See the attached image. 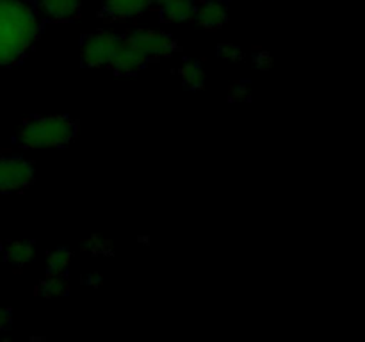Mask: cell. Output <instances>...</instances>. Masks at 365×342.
Returning a JSON list of instances; mask_svg holds the SVG:
<instances>
[{
  "mask_svg": "<svg viewBox=\"0 0 365 342\" xmlns=\"http://www.w3.org/2000/svg\"><path fill=\"white\" fill-rule=\"evenodd\" d=\"M128 43L135 46L146 59H159V57H170L177 52L178 45L175 38H171L168 32L153 31V28H138L132 34H128Z\"/></svg>",
  "mask_w": 365,
  "mask_h": 342,
  "instance_id": "5",
  "label": "cell"
},
{
  "mask_svg": "<svg viewBox=\"0 0 365 342\" xmlns=\"http://www.w3.org/2000/svg\"><path fill=\"white\" fill-rule=\"evenodd\" d=\"M196 21L207 31L221 27L228 21V7L227 4L217 2V0H205L200 6H196L195 13Z\"/></svg>",
  "mask_w": 365,
  "mask_h": 342,
  "instance_id": "8",
  "label": "cell"
},
{
  "mask_svg": "<svg viewBox=\"0 0 365 342\" xmlns=\"http://www.w3.org/2000/svg\"><path fill=\"white\" fill-rule=\"evenodd\" d=\"M4 256H6V262L13 266H25L34 256V244L31 241H13L4 252Z\"/></svg>",
  "mask_w": 365,
  "mask_h": 342,
  "instance_id": "11",
  "label": "cell"
},
{
  "mask_svg": "<svg viewBox=\"0 0 365 342\" xmlns=\"http://www.w3.org/2000/svg\"><path fill=\"white\" fill-rule=\"evenodd\" d=\"M146 57L135 48L132 43H128L127 39H121L120 46H118L116 53L113 57V63H110V68H113L116 73L121 75H130L135 73V71L141 70L146 64Z\"/></svg>",
  "mask_w": 365,
  "mask_h": 342,
  "instance_id": "6",
  "label": "cell"
},
{
  "mask_svg": "<svg viewBox=\"0 0 365 342\" xmlns=\"http://www.w3.org/2000/svg\"><path fill=\"white\" fill-rule=\"evenodd\" d=\"M178 73H180L182 81H184V84L187 86V88H191V89L203 88L205 75H203L202 66H200L198 63H195V61H187V63L182 64L180 70H178Z\"/></svg>",
  "mask_w": 365,
  "mask_h": 342,
  "instance_id": "13",
  "label": "cell"
},
{
  "mask_svg": "<svg viewBox=\"0 0 365 342\" xmlns=\"http://www.w3.org/2000/svg\"><path fill=\"white\" fill-rule=\"evenodd\" d=\"M168 0H152V4H155V6H163V4H166Z\"/></svg>",
  "mask_w": 365,
  "mask_h": 342,
  "instance_id": "21",
  "label": "cell"
},
{
  "mask_svg": "<svg viewBox=\"0 0 365 342\" xmlns=\"http://www.w3.org/2000/svg\"><path fill=\"white\" fill-rule=\"evenodd\" d=\"M34 180L31 160L18 155L0 157V192H16L29 187Z\"/></svg>",
  "mask_w": 365,
  "mask_h": 342,
  "instance_id": "4",
  "label": "cell"
},
{
  "mask_svg": "<svg viewBox=\"0 0 365 342\" xmlns=\"http://www.w3.org/2000/svg\"><path fill=\"white\" fill-rule=\"evenodd\" d=\"M152 0H103V14L109 20H128L145 13Z\"/></svg>",
  "mask_w": 365,
  "mask_h": 342,
  "instance_id": "7",
  "label": "cell"
},
{
  "mask_svg": "<svg viewBox=\"0 0 365 342\" xmlns=\"http://www.w3.org/2000/svg\"><path fill=\"white\" fill-rule=\"evenodd\" d=\"M39 36V18L24 0H0V66L20 63Z\"/></svg>",
  "mask_w": 365,
  "mask_h": 342,
  "instance_id": "1",
  "label": "cell"
},
{
  "mask_svg": "<svg viewBox=\"0 0 365 342\" xmlns=\"http://www.w3.org/2000/svg\"><path fill=\"white\" fill-rule=\"evenodd\" d=\"M195 0H168L160 6V18L166 24H184L195 18Z\"/></svg>",
  "mask_w": 365,
  "mask_h": 342,
  "instance_id": "10",
  "label": "cell"
},
{
  "mask_svg": "<svg viewBox=\"0 0 365 342\" xmlns=\"http://www.w3.org/2000/svg\"><path fill=\"white\" fill-rule=\"evenodd\" d=\"M121 36L110 31L89 34L82 43V63L89 68H110L113 57L121 43Z\"/></svg>",
  "mask_w": 365,
  "mask_h": 342,
  "instance_id": "3",
  "label": "cell"
},
{
  "mask_svg": "<svg viewBox=\"0 0 365 342\" xmlns=\"http://www.w3.org/2000/svg\"><path fill=\"white\" fill-rule=\"evenodd\" d=\"M71 262V252L68 248H57L46 256V271L48 274H64Z\"/></svg>",
  "mask_w": 365,
  "mask_h": 342,
  "instance_id": "14",
  "label": "cell"
},
{
  "mask_svg": "<svg viewBox=\"0 0 365 342\" xmlns=\"http://www.w3.org/2000/svg\"><path fill=\"white\" fill-rule=\"evenodd\" d=\"M220 56L223 57V59H228V61H242V59H245V52L241 50V46L232 45V43L220 46Z\"/></svg>",
  "mask_w": 365,
  "mask_h": 342,
  "instance_id": "16",
  "label": "cell"
},
{
  "mask_svg": "<svg viewBox=\"0 0 365 342\" xmlns=\"http://www.w3.org/2000/svg\"><path fill=\"white\" fill-rule=\"evenodd\" d=\"M13 324V312L9 309H0V331H7Z\"/></svg>",
  "mask_w": 365,
  "mask_h": 342,
  "instance_id": "19",
  "label": "cell"
},
{
  "mask_svg": "<svg viewBox=\"0 0 365 342\" xmlns=\"http://www.w3.org/2000/svg\"><path fill=\"white\" fill-rule=\"evenodd\" d=\"M88 284L93 285V287H98V285L102 284V276H100L98 273L89 274V276H88Z\"/></svg>",
  "mask_w": 365,
  "mask_h": 342,
  "instance_id": "20",
  "label": "cell"
},
{
  "mask_svg": "<svg viewBox=\"0 0 365 342\" xmlns=\"http://www.w3.org/2000/svg\"><path fill=\"white\" fill-rule=\"evenodd\" d=\"M68 291H70V281L64 278V274H48L39 284L36 292L43 298H56V296H64Z\"/></svg>",
  "mask_w": 365,
  "mask_h": 342,
  "instance_id": "12",
  "label": "cell"
},
{
  "mask_svg": "<svg viewBox=\"0 0 365 342\" xmlns=\"http://www.w3.org/2000/svg\"><path fill=\"white\" fill-rule=\"evenodd\" d=\"M255 64L260 70H267V68H271V64H273V57H271L269 52H259L255 56Z\"/></svg>",
  "mask_w": 365,
  "mask_h": 342,
  "instance_id": "18",
  "label": "cell"
},
{
  "mask_svg": "<svg viewBox=\"0 0 365 342\" xmlns=\"http://www.w3.org/2000/svg\"><path fill=\"white\" fill-rule=\"evenodd\" d=\"M250 98V91L245 84H237L234 86L230 93V100L232 102H246Z\"/></svg>",
  "mask_w": 365,
  "mask_h": 342,
  "instance_id": "17",
  "label": "cell"
},
{
  "mask_svg": "<svg viewBox=\"0 0 365 342\" xmlns=\"http://www.w3.org/2000/svg\"><path fill=\"white\" fill-rule=\"evenodd\" d=\"M39 13L52 21L73 20L81 9V0H38Z\"/></svg>",
  "mask_w": 365,
  "mask_h": 342,
  "instance_id": "9",
  "label": "cell"
},
{
  "mask_svg": "<svg viewBox=\"0 0 365 342\" xmlns=\"http://www.w3.org/2000/svg\"><path fill=\"white\" fill-rule=\"evenodd\" d=\"M84 249L89 253H95V255H107V253L113 252V242L109 239L100 237V235H91L84 241Z\"/></svg>",
  "mask_w": 365,
  "mask_h": 342,
  "instance_id": "15",
  "label": "cell"
},
{
  "mask_svg": "<svg viewBox=\"0 0 365 342\" xmlns=\"http://www.w3.org/2000/svg\"><path fill=\"white\" fill-rule=\"evenodd\" d=\"M77 134V125L66 116H38L21 125L18 142L24 148H59L66 146Z\"/></svg>",
  "mask_w": 365,
  "mask_h": 342,
  "instance_id": "2",
  "label": "cell"
}]
</instances>
